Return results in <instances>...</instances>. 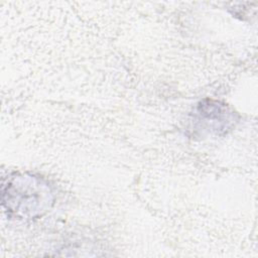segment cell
<instances>
[{"label":"cell","instance_id":"6da1fadb","mask_svg":"<svg viewBox=\"0 0 258 258\" xmlns=\"http://www.w3.org/2000/svg\"><path fill=\"white\" fill-rule=\"evenodd\" d=\"M3 205L8 212L21 219L42 215L53 203L49 184L42 178L27 173L13 174L2 185Z\"/></svg>","mask_w":258,"mask_h":258}]
</instances>
